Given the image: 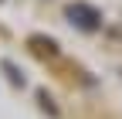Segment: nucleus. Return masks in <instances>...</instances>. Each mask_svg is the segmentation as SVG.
<instances>
[{
	"mask_svg": "<svg viewBox=\"0 0 122 119\" xmlns=\"http://www.w3.org/2000/svg\"><path fill=\"white\" fill-rule=\"evenodd\" d=\"M68 14H71V17L75 21H78L81 27H85V31H92V27H98V10H92V7H85V4H75V7H68Z\"/></svg>",
	"mask_w": 122,
	"mask_h": 119,
	"instance_id": "f257e3e1",
	"label": "nucleus"
}]
</instances>
